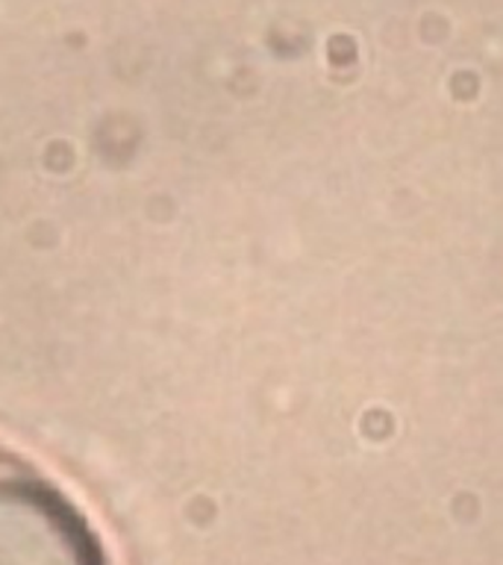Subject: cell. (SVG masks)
I'll return each instance as SVG.
<instances>
[{
	"label": "cell",
	"instance_id": "1",
	"mask_svg": "<svg viewBox=\"0 0 503 565\" xmlns=\"http://www.w3.org/2000/svg\"><path fill=\"white\" fill-rule=\"evenodd\" d=\"M0 565H113L97 530L68 492L3 445Z\"/></svg>",
	"mask_w": 503,
	"mask_h": 565
}]
</instances>
